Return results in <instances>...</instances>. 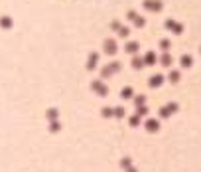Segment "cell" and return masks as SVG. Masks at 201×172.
Masks as SVG:
<instances>
[{
    "label": "cell",
    "mask_w": 201,
    "mask_h": 172,
    "mask_svg": "<svg viewBox=\"0 0 201 172\" xmlns=\"http://www.w3.org/2000/svg\"><path fill=\"white\" fill-rule=\"evenodd\" d=\"M146 127H148L150 131H156V129H158V123H156V121H148V125H146Z\"/></svg>",
    "instance_id": "1"
},
{
    "label": "cell",
    "mask_w": 201,
    "mask_h": 172,
    "mask_svg": "<svg viewBox=\"0 0 201 172\" xmlns=\"http://www.w3.org/2000/svg\"><path fill=\"white\" fill-rule=\"evenodd\" d=\"M93 87H95V89H97V91L105 93V85H103V83H93Z\"/></svg>",
    "instance_id": "2"
},
{
    "label": "cell",
    "mask_w": 201,
    "mask_h": 172,
    "mask_svg": "<svg viewBox=\"0 0 201 172\" xmlns=\"http://www.w3.org/2000/svg\"><path fill=\"white\" fill-rule=\"evenodd\" d=\"M158 83H162V77H160V75L152 77V85H158Z\"/></svg>",
    "instance_id": "3"
},
{
    "label": "cell",
    "mask_w": 201,
    "mask_h": 172,
    "mask_svg": "<svg viewBox=\"0 0 201 172\" xmlns=\"http://www.w3.org/2000/svg\"><path fill=\"white\" fill-rule=\"evenodd\" d=\"M122 95H124V97H130V95H132V91H130V89H124Z\"/></svg>",
    "instance_id": "4"
}]
</instances>
